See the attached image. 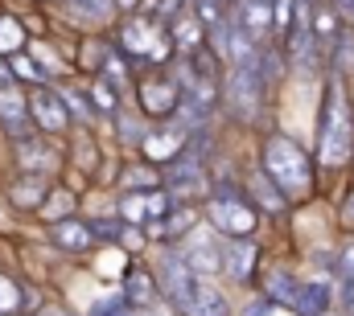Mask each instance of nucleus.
Returning a JSON list of instances; mask_svg holds the SVG:
<instances>
[{"mask_svg":"<svg viewBox=\"0 0 354 316\" xmlns=\"http://www.w3.org/2000/svg\"><path fill=\"white\" fill-rule=\"evenodd\" d=\"M317 160L326 168H346L354 160V107L346 79L330 75L322 99V124H317Z\"/></svg>","mask_w":354,"mask_h":316,"instance_id":"f257e3e1","label":"nucleus"},{"mask_svg":"<svg viewBox=\"0 0 354 316\" xmlns=\"http://www.w3.org/2000/svg\"><path fill=\"white\" fill-rule=\"evenodd\" d=\"M260 168L280 185V193H284L288 201H301V197H309V189H313V160H309V152H305L297 140L280 136V132L264 140Z\"/></svg>","mask_w":354,"mask_h":316,"instance_id":"f03ea898","label":"nucleus"},{"mask_svg":"<svg viewBox=\"0 0 354 316\" xmlns=\"http://www.w3.org/2000/svg\"><path fill=\"white\" fill-rule=\"evenodd\" d=\"M264 95H268V79L260 75V66H227L218 103L227 107L231 119H239V124H260V115H264Z\"/></svg>","mask_w":354,"mask_h":316,"instance_id":"7ed1b4c3","label":"nucleus"},{"mask_svg":"<svg viewBox=\"0 0 354 316\" xmlns=\"http://www.w3.org/2000/svg\"><path fill=\"white\" fill-rule=\"evenodd\" d=\"M120 54L136 62H169L177 50L161 21H153L149 12H128V21L120 25Z\"/></svg>","mask_w":354,"mask_h":316,"instance_id":"20e7f679","label":"nucleus"},{"mask_svg":"<svg viewBox=\"0 0 354 316\" xmlns=\"http://www.w3.org/2000/svg\"><path fill=\"white\" fill-rule=\"evenodd\" d=\"M161 185L174 201H194V197H206L210 193V172H206V160L194 157V152H177L174 160H165L161 168Z\"/></svg>","mask_w":354,"mask_h":316,"instance_id":"39448f33","label":"nucleus"},{"mask_svg":"<svg viewBox=\"0 0 354 316\" xmlns=\"http://www.w3.org/2000/svg\"><path fill=\"white\" fill-rule=\"evenodd\" d=\"M218 235V230H214ZM210 230H189L185 238H177V255L185 259V267L198 275V279H214L223 275V238H214Z\"/></svg>","mask_w":354,"mask_h":316,"instance_id":"423d86ee","label":"nucleus"},{"mask_svg":"<svg viewBox=\"0 0 354 316\" xmlns=\"http://www.w3.org/2000/svg\"><path fill=\"white\" fill-rule=\"evenodd\" d=\"M157 292L174 304L177 313L189 304V292H194V284H198V275L185 267V259L177 255V246L169 242V246H161V259H157Z\"/></svg>","mask_w":354,"mask_h":316,"instance_id":"0eeeda50","label":"nucleus"},{"mask_svg":"<svg viewBox=\"0 0 354 316\" xmlns=\"http://www.w3.org/2000/svg\"><path fill=\"white\" fill-rule=\"evenodd\" d=\"M206 218H210V226L218 230V235H252L256 230V222H260V214H256V206L248 201V193H235V197H210L206 201Z\"/></svg>","mask_w":354,"mask_h":316,"instance_id":"6e6552de","label":"nucleus"},{"mask_svg":"<svg viewBox=\"0 0 354 316\" xmlns=\"http://www.w3.org/2000/svg\"><path fill=\"white\" fill-rule=\"evenodd\" d=\"M256 263H260V242L252 235L223 238V275H231V284H252Z\"/></svg>","mask_w":354,"mask_h":316,"instance_id":"1a4fd4ad","label":"nucleus"},{"mask_svg":"<svg viewBox=\"0 0 354 316\" xmlns=\"http://www.w3.org/2000/svg\"><path fill=\"white\" fill-rule=\"evenodd\" d=\"M136 95H140V111L153 115V119H174L177 99H181V90H177V82L169 79V75H149V79H140Z\"/></svg>","mask_w":354,"mask_h":316,"instance_id":"9d476101","label":"nucleus"},{"mask_svg":"<svg viewBox=\"0 0 354 316\" xmlns=\"http://www.w3.org/2000/svg\"><path fill=\"white\" fill-rule=\"evenodd\" d=\"M29 119H33L41 132L58 136V132H66V124H71V111H66V103H62V95H58V90H50V86H37V90L29 95Z\"/></svg>","mask_w":354,"mask_h":316,"instance_id":"9b49d317","label":"nucleus"},{"mask_svg":"<svg viewBox=\"0 0 354 316\" xmlns=\"http://www.w3.org/2000/svg\"><path fill=\"white\" fill-rule=\"evenodd\" d=\"M231 12L239 17V25L264 46L276 41V21H272V0H231Z\"/></svg>","mask_w":354,"mask_h":316,"instance_id":"f8f14e48","label":"nucleus"},{"mask_svg":"<svg viewBox=\"0 0 354 316\" xmlns=\"http://www.w3.org/2000/svg\"><path fill=\"white\" fill-rule=\"evenodd\" d=\"M243 193H248V201H252L256 210H264V214H284V210H288V197L280 193V185L268 177L264 168H256V172L243 181Z\"/></svg>","mask_w":354,"mask_h":316,"instance_id":"ddd939ff","label":"nucleus"},{"mask_svg":"<svg viewBox=\"0 0 354 316\" xmlns=\"http://www.w3.org/2000/svg\"><path fill=\"white\" fill-rule=\"evenodd\" d=\"M165 29H169V41H174L177 54H194V50H202V46H206V25L198 21V12H194V8L177 12Z\"/></svg>","mask_w":354,"mask_h":316,"instance_id":"4468645a","label":"nucleus"},{"mask_svg":"<svg viewBox=\"0 0 354 316\" xmlns=\"http://www.w3.org/2000/svg\"><path fill=\"white\" fill-rule=\"evenodd\" d=\"M0 124L17 136H25V128H29V99L17 90L12 79L0 82Z\"/></svg>","mask_w":354,"mask_h":316,"instance_id":"2eb2a0df","label":"nucleus"},{"mask_svg":"<svg viewBox=\"0 0 354 316\" xmlns=\"http://www.w3.org/2000/svg\"><path fill=\"white\" fill-rule=\"evenodd\" d=\"M194 226H198V206H189V201H177L165 218L149 222V235H153V238H165V242H174V238H185Z\"/></svg>","mask_w":354,"mask_h":316,"instance_id":"dca6fc26","label":"nucleus"},{"mask_svg":"<svg viewBox=\"0 0 354 316\" xmlns=\"http://www.w3.org/2000/svg\"><path fill=\"white\" fill-rule=\"evenodd\" d=\"M124 300H128L132 313L153 308V304H157V275L145 271V267H132V271L124 275Z\"/></svg>","mask_w":354,"mask_h":316,"instance_id":"f3484780","label":"nucleus"},{"mask_svg":"<svg viewBox=\"0 0 354 316\" xmlns=\"http://www.w3.org/2000/svg\"><path fill=\"white\" fill-rule=\"evenodd\" d=\"M181 316H227V296L218 292L214 279H198L189 292V304L181 308Z\"/></svg>","mask_w":354,"mask_h":316,"instance_id":"a211bd4d","label":"nucleus"},{"mask_svg":"<svg viewBox=\"0 0 354 316\" xmlns=\"http://www.w3.org/2000/svg\"><path fill=\"white\" fill-rule=\"evenodd\" d=\"M330 284H301L297 296H292V316H326L330 313Z\"/></svg>","mask_w":354,"mask_h":316,"instance_id":"6ab92c4d","label":"nucleus"},{"mask_svg":"<svg viewBox=\"0 0 354 316\" xmlns=\"http://www.w3.org/2000/svg\"><path fill=\"white\" fill-rule=\"evenodd\" d=\"M330 75H338V79H354V25H342V33H338V41L330 46Z\"/></svg>","mask_w":354,"mask_h":316,"instance_id":"aec40b11","label":"nucleus"},{"mask_svg":"<svg viewBox=\"0 0 354 316\" xmlns=\"http://www.w3.org/2000/svg\"><path fill=\"white\" fill-rule=\"evenodd\" d=\"M95 235H91L87 222H75V218H62V222H54V246H62V250H87Z\"/></svg>","mask_w":354,"mask_h":316,"instance_id":"412c9836","label":"nucleus"},{"mask_svg":"<svg viewBox=\"0 0 354 316\" xmlns=\"http://www.w3.org/2000/svg\"><path fill=\"white\" fill-rule=\"evenodd\" d=\"M17 160H21V168L25 172H46V168H54V152L41 144V140H29V136H21L17 140Z\"/></svg>","mask_w":354,"mask_h":316,"instance_id":"4be33fe9","label":"nucleus"},{"mask_svg":"<svg viewBox=\"0 0 354 316\" xmlns=\"http://www.w3.org/2000/svg\"><path fill=\"white\" fill-rule=\"evenodd\" d=\"M297 279H292V271H284V267H276V271H268L264 279V296L272 304H280V308H292V296H297Z\"/></svg>","mask_w":354,"mask_h":316,"instance_id":"5701e85b","label":"nucleus"},{"mask_svg":"<svg viewBox=\"0 0 354 316\" xmlns=\"http://www.w3.org/2000/svg\"><path fill=\"white\" fill-rule=\"evenodd\" d=\"M37 214H41L46 222H62V218H71V214H75V193H66V189L46 193V201L37 206Z\"/></svg>","mask_w":354,"mask_h":316,"instance_id":"b1692460","label":"nucleus"},{"mask_svg":"<svg viewBox=\"0 0 354 316\" xmlns=\"http://www.w3.org/2000/svg\"><path fill=\"white\" fill-rule=\"evenodd\" d=\"M21 46H25V29H21V21L17 17H0V54H21Z\"/></svg>","mask_w":354,"mask_h":316,"instance_id":"393cba45","label":"nucleus"},{"mask_svg":"<svg viewBox=\"0 0 354 316\" xmlns=\"http://www.w3.org/2000/svg\"><path fill=\"white\" fill-rule=\"evenodd\" d=\"M87 99L95 103V111H103V115H115V111H120V99H115V86H111V82H103V79H95V82H91Z\"/></svg>","mask_w":354,"mask_h":316,"instance_id":"a878e982","label":"nucleus"},{"mask_svg":"<svg viewBox=\"0 0 354 316\" xmlns=\"http://www.w3.org/2000/svg\"><path fill=\"white\" fill-rule=\"evenodd\" d=\"M157 185H161V172L149 168V164H136V168L124 172V189H140V193H149V189H157Z\"/></svg>","mask_w":354,"mask_h":316,"instance_id":"bb28decb","label":"nucleus"},{"mask_svg":"<svg viewBox=\"0 0 354 316\" xmlns=\"http://www.w3.org/2000/svg\"><path fill=\"white\" fill-rule=\"evenodd\" d=\"M12 201H17V206H29V210H37V206L46 201V185L37 181V172H33V181H21V185L12 189Z\"/></svg>","mask_w":354,"mask_h":316,"instance_id":"cd10ccee","label":"nucleus"},{"mask_svg":"<svg viewBox=\"0 0 354 316\" xmlns=\"http://www.w3.org/2000/svg\"><path fill=\"white\" fill-rule=\"evenodd\" d=\"M25 308V292L8 279V275H0V316H12Z\"/></svg>","mask_w":354,"mask_h":316,"instance_id":"c85d7f7f","label":"nucleus"},{"mask_svg":"<svg viewBox=\"0 0 354 316\" xmlns=\"http://www.w3.org/2000/svg\"><path fill=\"white\" fill-rule=\"evenodd\" d=\"M8 70H12V79L33 82V86H46V75H41V70H37V62H33V58H25V54H12Z\"/></svg>","mask_w":354,"mask_h":316,"instance_id":"c756f323","label":"nucleus"},{"mask_svg":"<svg viewBox=\"0 0 354 316\" xmlns=\"http://www.w3.org/2000/svg\"><path fill=\"white\" fill-rule=\"evenodd\" d=\"M58 95H62V103H66L71 115H79V119H95V107H91L87 95H79V90H71V86H58Z\"/></svg>","mask_w":354,"mask_h":316,"instance_id":"7c9ffc66","label":"nucleus"},{"mask_svg":"<svg viewBox=\"0 0 354 316\" xmlns=\"http://www.w3.org/2000/svg\"><path fill=\"white\" fill-rule=\"evenodd\" d=\"M111 119H120V132H124V144H145V136H149V128L136 119V115H124V111H115Z\"/></svg>","mask_w":354,"mask_h":316,"instance_id":"2f4dec72","label":"nucleus"},{"mask_svg":"<svg viewBox=\"0 0 354 316\" xmlns=\"http://www.w3.org/2000/svg\"><path fill=\"white\" fill-rule=\"evenodd\" d=\"M91 316H132V308H128L124 296H107V300H95L91 304Z\"/></svg>","mask_w":354,"mask_h":316,"instance_id":"473e14b6","label":"nucleus"},{"mask_svg":"<svg viewBox=\"0 0 354 316\" xmlns=\"http://www.w3.org/2000/svg\"><path fill=\"white\" fill-rule=\"evenodd\" d=\"M120 218L124 222H145V193H128L120 201Z\"/></svg>","mask_w":354,"mask_h":316,"instance_id":"72a5a7b5","label":"nucleus"},{"mask_svg":"<svg viewBox=\"0 0 354 316\" xmlns=\"http://www.w3.org/2000/svg\"><path fill=\"white\" fill-rule=\"evenodd\" d=\"M79 12H87V17H103V12H111L115 8V0H71Z\"/></svg>","mask_w":354,"mask_h":316,"instance_id":"f704fd0d","label":"nucleus"},{"mask_svg":"<svg viewBox=\"0 0 354 316\" xmlns=\"http://www.w3.org/2000/svg\"><path fill=\"white\" fill-rule=\"evenodd\" d=\"M115 242H120V246H128V250H140V242H145V235H140L136 226H124V230H120V238H115Z\"/></svg>","mask_w":354,"mask_h":316,"instance_id":"c9c22d12","label":"nucleus"},{"mask_svg":"<svg viewBox=\"0 0 354 316\" xmlns=\"http://www.w3.org/2000/svg\"><path fill=\"white\" fill-rule=\"evenodd\" d=\"M342 222H346V226H354V193H351V201H346V210H342Z\"/></svg>","mask_w":354,"mask_h":316,"instance_id":"e433bc0d","label":"nucleus"},{"mask_svg":"<svg viewBox=\"0 0 354 316\" xmlns=\"http://www.w3.org/2000/svg\"><path fill=\"white\" fill-rule=\"evenodd\" d=\"M115 8H124V12H136V8H140V0H115Z\"/></svg>","mask_w":354,"mask_h":316,"instance_id":"4c0bfd02","label":"nucleus"},{"mask_svg":"<svg viewBox=\"0 0 354 316\" xmlns=\"http://www.w3.org/2000/svg\"><path fill=\"white\" fill-rule=\"evenodd\" d=\"M4 79H12V70H8V66L0 62V82H4Z\"/></svg>","mask_w":354,"mask_h":316,"instance_id":"58836bf2","label":"nucleus"},{"mask_svg":"<svg viewBox=\"0 0 354 316\" xmlns=\"http://www.w3.org/2000/svg\"><path fill=\"white\" fill-rule=\"evenodd\" d=\"M54 316H71V313H54Z\"/></svg>","mask_w":354,"mask_h":316,"instance_id":"ea45409f","label":"nucleus"}]
</instances>
